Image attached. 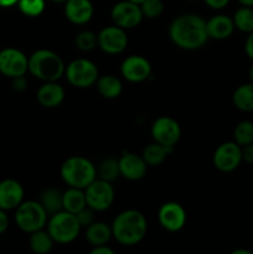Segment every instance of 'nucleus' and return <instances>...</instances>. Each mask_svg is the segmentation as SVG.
<instances>
[{
    "instance_id": "nucleus-36",
    "label": "nucleus",
    "mask_w": 253,
    "mask_h": 254,
    "mask_svg": "<svg viewBox=\"0 0 253 254\" xmlns=\"http://www.w3.org/2000/svg\"><path fill=\"white\" fill-rule=\"evenodd\" d=\"M12 88L17 92H22L27 88V81L24 76H19L12 78Z\"/></svg>"
},
{
    "instance_id": "nucleus-14",
    "label": "nucleus",
    "mask_w": 253,
    "mask_h": 254,
    "mask_svg": "<svg viewBox=\"0 0 253 254\" xmlns=\"http://www.w3.org/2000/svg\"><path fill=\"white\" fill-rule=\"evenodd\" d=\"M121 73L126 81L131 83H140L150 77L151 64L145 57L131 55L122 62Z\"/></svg>"
},
{
    "instance_id": "nucleus-18",
    "label": "nucleus",
    "mask_w": 253,
    "mask_h": 254,
    "mask_svg": "<svg viewBox=\"0 0 253 254\" xmlns=\"http://www.w3.org/2000/svg\"><path fill=\"white\" fill-rule=\"evenodd\" d=\"M93 14V5L89 0H67L64 2V16L74 25L87 24Z\"/></svg>"
},
{
    "instance_id": "nucleus-41",
    "label": "nucleus",
    "mask_w": 253,
    "mask_h": 254,
    "mask_svg": "<svg viewBox=\"0 0 253 254\" xmlns=\"http://www.w3.org/2000/svg\"><path fill=\"white\" fill-rule=\"evenodd\" d=\"M17 1H19V0H0V6L9 7V6H12V5L17 4Z\"/></svg>"
},
{
    "instance_id": "nucleus-6",
    "label": "nucleus",
    "mask_w": 253,
    "mask_h": 254,
    "mask_svg": "<svg viewBox=\"0 0 253 254\" xmlns=\"http://www.w3.org/2000/svg\"><path fill=\"white\" fill-rule=\"evenodd\" d=\"M47 212L37 201L21 202L16 207L15 222L17 227L26 233L42 230L47 223Z\"/></svg>"
},
{
    "instance_id": "nucleus-4",
    "label": "nucleus",
    "mask_w": 253,
    "mask_h": 254,
    "mask_svg": "<svg viewBox=\"0 0 253 254\" xmlns=\"http://www.w3.org/2000/svg\"><path fill=\"white\" fill-rule=\"evenodd\" d=\"M61 178L69 188L84 189L97 179V168L83 156H71L61 165Z\"/></svg>"
},
{
    "instance_id": "nucleus-30",
    "label": "nucleus",
    "mask_w": 253,
    "mask_h": 254,
    "mask_svg": "<svg viewBox=\"0 0 253 254\" xmlns=\"http://www.w3.org/2000/svg\"><path fill=\"white\" fill-rule=\"evenodd\" d=\"M233 141L240 146L253 143V122L241 121L233 129Z\"/></svg>"
},
{
    "instance_id": "nucleus-34",
    "label": "nucleus",
    "mask_w": 253,
    "mask_h": 254,
    "mask_svg": "<svg viewBox=\"0 0 253 254\" xmlns=\"http://www.w3.org/2000/svg\"><path fill=\"white\" fill-rule=\"evenodd\" d=\"M94 212H96V211H94L93 208L86 206V207H83L81 211H78V212L76 213V217L77 220H78L81 227H88L91 223H93L94 221H96L94 220Z\"/></svg>"
},
{
    "instance_id": "nucleus-11",
    "label": "nucleus",
    "mask_w": 253,
    "mask_h": 254,
    "mask_svg": "<svg viewBox=\"0 0 253 254\" xmlns=\"http://www.w3.org/2000/svg\"><path fill=\"white\" fill-rule=\"evenodd\" d=\"M111 16L114 25H117V26L122 27L124 30L136 27L140 24L144 17L140 9V5L129 1V0H123V1L117 2L112 7Z\"/></svg>"
},
{
    "instance_id": "nucleus-45",
    "label": "nucleus",
    "mask_w": 253,
    "mask_h": 254,
    "mask_svg": "<svg viewBox=\"0 0 253 254\" xmlns=\"http://www.w3.org/2000/svg\"><path fill=\"white\" fill-rule=\"evenodd\" d=\"M129 1H131V2H135V4H139V5H140L141 2H143V1H145V0H129Z\"/></svg>"
},
{
    "instance_id": "nucleus-25",
    "label": "nucleus",
    "mask_w": 253,
    "mask_h": 254,
    "mask_svg": "<svg viewBox=\"0 0 253 254\" xmlns=\"http://www.w3.org/2000/svg\"><path fill=\"white\" fill-rule=\"evenodd\" d=\"M174 148H169V146L161 145V144L154 141L153 144H149L145 149L143 150V159L145 160V163L150 166H156L160 165L164 160L166 159V156L169 154L173 153Z\"/></svg>"
},
{
    "instance_id": "nucleus-39",
    "label": "nucleus",
    "mask_w": 253,
    "mask_h": 254,
    "mask_svg": "<svg viewBox=\"0 0 253 254\" xmlns=\"http://www.w3.org/2000/svg\"><path fill=\"white\" fill-rule=\"evenodd\" d=\"M7 226H9V218H7L6 213L4 212V210L0 208V235L4 233L7 230Z\"/></svg>"
},
{
    "instance_id": "nucleus-43",
    "label": "nucleus",
    "mask_w": 253,
    "mask_h": 254,
    "mask_svg": "<svg viewBox=\"0 0 253 254\" xmlns=\"http://www.w3.org/2000/svg\"><path fill=\"white\" fill-rule=\"evenodd\" d=\"M232 254H252V252L247 250H235Z\"/></svg>"
},
{
    "instance_id": "nucleus-27",
    "label": "nucleus",
    "mask_w": 253,
    "mask_h": 254,
    "mask_svg": "<svg viewBox=\"0 0 253 254\" xmlns=\"http://www.w3.org/2000/svg\"><path fill=\"white\" fill-rule=\"evenodd\" d=\"M62 196L63 193L57 189H46L44 192L41 193V200L40 203L42 207L46 210L47 215L51 216L54 213L60 212L63 210V203H62Z\"/></svg>"
},
{
    "instance_id": "nucleus-1",
    "label": "nucleus",
    "mask_w": 253,
    "mask_h": 254,
    "mask_svg": "<svg viewBox=\"0 0 253 254\" xmlns=\"http://www.w3.org/2000/svg\"><path fill=\"white\" fill-rule=\"evenodd\" d=\"M169 36L179 49H201L208 40L206 21L196 14H184L173 20L169 26Z\"/></svg>"
},
{
    "instance_id": "nucleus-29",
    "label": "nucleus",
    "mask_w": 253,
    "mask_h": 254,
    "mask_svg": "<svg viewBox=\"0 0 253 254\" xmlns=\"http://www.w3.org/2000/svg\"><path fill=\"white\" fill-rule=\"evenodd\" d=\"M97 175H98V179L108 181V183H113L114 180L118 179V176H121L118 160L114 158L104 159L103 161L99 163L98 168H97Z\"/></svg>"
},
{
    "instance_id": "nucleus-19",
    "label": "nucleus",
    "mask_w": 253,
    "mask_h": 254,
    "mask_svg": "<svg viewBox=\"0 0 253 254\" xmlns=\"http://www.w3.org/2000/svg\"><path fill=\"white\" fill-rule=\"evenodd\" d=\"M206 30H207L208 39L226 40L232 36L236 27L232 17L225 14H218L206 21Z\"/></svg>"
},
{
    "instance_id": "nucleus-32",
    "label": "nucleus",
    "mask_w": 253,
    "mask_h": 254,
    "mask_svg": "<svg viewBox=\"0 0 253 254\" xmlns=\"http://www.w3.org/2000/svg\"><path fill=\"white\" fill-rule=\"evenodd\" d=\"M20 11L29 17H36L45 10V0H19L17 1Z\"/></svg>"
},
{
    "instance_id": "nucleus-38",
    "label": "nucleus",
    "mask_w": 253,
    "mask_h": 254,
    "mask_svg": "<svg viewBox=\"0 0 253 254\" xmlns=\"http://www.w3.org/2000/svg\"><path fill=\"white\" fill-rule=\"evenodd\" d=\"M205 2L211 7V9L220 10L223 9L225 6H227L230 0H205Z\"/></svg>"
},
{
    "instance_id": "nucleus-3",
    "label": "nucleus",
    "mask_w": 253,
    "mask_h": 254,
    "mask_svg": "<svg viewBox=\"0 0 253 254\" xmlns=\"http://www.w3.org/2000/svg\"><path fill=\"white\" fill-rule=\"evenodd\" d=\"M64 69L63 60L51 50H37L29 57V72L44 82L57 81L64 74Z\"/></svg>"
},
{
    "instance_id": "nucleus-9",
    "label": "nucleus",
    "mask_w": 253,
    "mask_h": 254,
    "mask_svg": "<svg viewBox=\"0 0 253 254\" xmlns=\"http://www.w3.org/2000/svg\"><path fill=\"white\" fill-rule=\"evenodd\" d=\"M213 165L222 173L236 170L242 163V146L236 141H226L220 144L213 153Z\"/></svg>"
},
{
    "instance_id": "nucleus-28",
    "label": "nucleus",
    "mask_w": 253,
    "mask_h": 254,
    "mask_svg": "<svg viewBox=\"0 0 253 254\" xmlns=\"http://www.w3.org/2000/svg\"><path fill=\"white\" fill-rule=\"evenodd\" d=\"M232 20L238 31L250 34L253 31V7L241 5L233 14Z\"/></svg>"
},
{
    "instance_id": "nucleus-7",
    "label": "nucleus",
    "mask_w": 253,
    "mask_h": 254,
    "mask_svg": "<svg viewBox=\"0 0 253 254\" xmlns=\"http://www.w3.org/2000/svg\"><path fill=\"white\" fill-rule=\"evenodd\" d=\"M64 76L69 84L77 88H88L96 84L99 77L98 68L87 59H77L69 62L64 69Z\"/></svg>"
},
{
    "instance_id": "nucleus-2",
    "label": "nucleus",
    "mask_w": 253,
    "mask_h": 254,
    "mask_svg": "<svg viewBox=\"0 0 253 254\" xmlns=\"http://www.w3.org/2000/svg\"><path fill=\"white\" fill-rule=\"evenodd\" d=\"M112 235L122 246H135L145 237L148 231L146 218L140 211L126 210L117 215L112 223Z\"/></svg>"
},
{
    "instance_id": "nucleus-42",
    "label": "nucleus",
    "mask_w": 253,
    "mask_h": 254,
    "mask_svg": "<svg viewBox=\"0 0 253 254\" xmlns=\"http://www.w3.org/2000/svg\"><path fill=\"white\" fill-rule=\"evenodd\" d=\"M242 6H252L253 7V0H237Z\"/></svg>"
},
{
    "instance_id": "nucleus-33",
    "label": "nucleus",
    "mask_w": 253,
    "mask_h": 254,
    "mask_svg": "<svg viewBox=\"0 0 253 254\" xmlns=\"http://www.w3.org/2000/svg\"><path fill=\"white\" fill-rule=\"evenodd\" d=\"M143 16L148 19H156L164 11V2L161 0H145L140 4Z\"/></svg>"
},
{
    "instance_id": "nucleus-17",
    "label": "nucleus",
    "mask_w": 253,
    "mask_h": 254,
    "mask_svg": "<svg viewBox=\"0 0 253 254\" xmlns=\"http://www.w3.org/2000/svg\"><path fill=\"white\" fill-rule=\"evenodd\" d=\"M24 198V189L21 184L12 179L0 183V208L4 211L16 208Z\"/></svg>"
},
{
    "instance_id": "nucleus-10",
    "label": "nucleus",
    "mask_w": 253,
    "mask_h": 254,
    "mask_svg": "<svg viewBox=\"0 0 253 254\" xmlns=\"http://www.w3.org/2000/svg\"><path fill=\"white\" fill-rule=\"evenodd\" d=\"M151 136L154 141L161 145L174 148L181 136V128L171 117H159L151 126Z\"/></svg>"
},
{
    "instance_id": "nucleus-22",
    "label": "nucleus",
    "mask_w": 253,
    "mask_h": 254,
    "mask_svg": "<svg viewBox=\"0 0 253 254\" xmlns=\"http://www.w3.org/2000/svg\"><path fill=\"white\" fill-rule=\"evenodd\" d=\"M97 89H98L99 94L107 99H114L117 97L121 96L122 91H123V86L118 77L113 76V74H104V76H99L96 82Z\"/></svg>"
},
{
    "instance_id": "nucleus-40",
    "label": "nucleus",
    "mask_w": 253,
    "mask_h": 254,
    "mask_svg": "<svg viewBox=\"0 0 253 254\" xmlns=\"http://www.w3.org/2000/svg\"><path fill=\"white\" fill-rule=\"evenodd\" d=\"M92 254H114L113 250H111L109 247H107L106 245H102V246H96L93 247L92 250Z\"/></svg>"
},
{
    "instance_id": "nucleus-5",
    "label": "nucleus",
    "mask_w": 253,
    "mask_h": 254,
    "mask_svg": "<svg viewBox=\"0 0 253 254\" xmlns=\"http://www.w3.org/2000/svg\"><path fill=\"white\" fill-rule=\"evenodd\" d=\"M81 228L76 215L64 210L50 216L47 222V232L51 235L52 240L60 245L73 242L78 237Z\"/></svg>"
},
{
    "instance_id": "nucleus-31",
    "label": "nucleus",
    "mask_w": 253,
    "mask_h": 254,
    "mask_svg": "<svg viewBox=\"0 0 253 254\" xmlns=\"http://www.w3.org/2000/svg\"><path fill=\"white\" fill-rule=\"evenodd\" d=\"M74 44H76L77 49L81 50V51H92V50L98 46L97 34H94L93 31H89V30H83V31L77 34Z\"/></svg>"
},
{
    "instance_id": "nucleus-44",
    "label": "nucleus",
    "mask_w": 253,
    "mask_h": 254,
    "mask_svg": "<svg viewBox=\"0 0 253 254\" xmlns=\"http://www.w3.org/2000/svg\"><path fill=\"white\" fill-rule=\"evenodd\" d=\"M248 77H250V82H252L253 83V64L251 66L250 71H248Z\"/></svg>"
},
{
    "instance_id": "nucleus-35",
    "label": "nucleus",
    "mask_w": 253,
    "mask_h": 254,
    "mask_svg": "<svg viewBox=\"0 0 253 254\" xmlns=\"http://www.w3.org/2000/svg\"><path fill=\"white\" fill-rule=\"evenodd\" d=\"M242 161L253 165V143L242 146Z\"/></svg>"
},
{
    "instance_id": "nucleus-37",
    "label": "nucleus",
    "mask_w": 253,
    "mask_h": 254,
    "mask_svg": "<svg viewBox=\"0 0 253 254\" xmlns=\"http://www.w3.org/2000/svg\"><path fill=\"white\" fill-rule=\"evenodd\" d=\"M245 52L247 55V57L253 61V31L247 34L245 41Z\"/></svg>"
},
{
    "instance_id": "nucleus-24",
    "label": "nucleus",
    "mask_w": 253,
    "mask_h": 254,
    "mask_svg": "<svg viewBox=\"0 0 253 254\" xmlns=\"http://www.w3.org/2000/svg\"><path fill=\"white\" fill-rule=\"evenodd\" d=\"M62 203H63V210L76 215L78 211L87 206L86 195L84 190L77 188H69L66 190L62 196Z\"/></svg>"
},
{
    "instance_id": "nucleus-13",
    "label": "nucleus",
    "mask_w": 253,
    "mask_h": 254,
    "mask_svg": "<svg viewBox=\"0 0 253 254\" xmlns=\"http://www.w3.org/2000/svg\"><path fill=\"white\" fill-rule=\"evenodd\" d=\"M98 47L103 52L109 55H117L123 52L128 45V36L126 30L113 25L106 26L97 34Z\"/></svg>"
},
{
    "instance_id": "nucleus-8",
    "label": "nucleus",
    "mask_w": 253,
    "mask_h": 254,
    "mask_svg": "<svg viewBox=\"0 0 253 254\" xmlns=\"http://www.w3.org/2000/svg\"><path fill=\"white\" fill-rule=\"evenodd\" d=\"M84 195H86L87 206L93 208L96 212L108 210L114 202V189L112 183L102 179H96L92 181L84 189Z\"/></svg>"
},
{
    "instance_id": "nucleus-16",
    "label": "nucleus",
    "mask_w": 253,
    "mask_h": 254,
    "mask_svg": "<svg viewBox=\"0 0 253 254\" xmlns=\"http://www.w3.org/2000/svg\"><path fill=\"white\" fill-rule=\"evenodd\" d=\"M118 165L121 176L130 181L143 179L146 174V168H148V164L145 163L143 156L129 153V151L122 154L121 158L118 159Z\"/></svg>"
},
{
    "instance_id": "nucleus-23",
    "label": "nucleus",
    "mask_w": 253,
    "mask_h": 254,
    "mask_svg": "<svg viewBox=\"0 0 253 254\" xmlns=\"http://www.w3.org/2000/svg\"><path fill=\"white\" fill-rule=\"evenodd\" d=\"M232 102L236 108L245 113L253 112V83H243L235 89Z\"/></svg>"
},
{
    "instance_id": "nucleus-15",
    "label": "nucleus",
    "mask_w": 253,
    "mask_h": 254,
    "mask_svg": "<svg viewBox=\"0 0 253 254\" xmlns=\"http://www.w3.org/2000/svg\"><path fill=\"white\" fill-rule=\"evenodd\" d=\"M158 220L161 227L169 232H178L186 223V211L180 203L165 202L158 212Z\"/></svg>"
},
{
    "instance_id": "nucleus-47",
    "label": "nucleus",
    "mask_w": 253,
    "mask_h": 254,
    "mask_svg": "<svg viewBox=\"0 0 253 254\" xmlns=\"http://www.w3.org/2000/svg\"><path fill=\"white\" fill-rule=\"evenodd\" d=\"M189 1H197V0H189Z\"/></svg>"
},
{
    "instance_id": "nucleus-46",
    "label": "nucleus",
    "mask_w": 253,
    "mask_h": 254,
    "mask_svg": "<svg viewBox=\"0 0 253 254\" xmlns=\"http://www.w3.org/2000/svg\"><path fill=\"white\" fill-rule=\"evenodd\" d=\"M52 1H55V2H66L67 0H52Z\"/></svg>"
},
{
    "instance_id": "nucleus-12",
    "label": "nucleus",
    "mask_w": 253,
    "mask_h": 254,
    "mask_svg": "<svg viewBox=\"0 0 253 254\" xmlns=\"http://www.w3.org/2000/svg\"><path fill=\"white\" fill-rule=\"evenodd\" d=\"M29 71V59L24 52L17 49H4L0 51V72L4 76L15 78L19 76H25Z\"/></svg>"
},
{
    "instance_id": "nucleus-26",
    "label": "nucleus",
    "mask_w": 253,
    "mask_h": 254,
    "mask_svg": "<svg viewBox=\"0 0 253 254\" xmlns=\"http://www.w3.org/2000/svg\"><path fill=\"white\" fill-rule=\"evenodd\" d=\"M30 235L31 236H30L29 243L32 252L36 254H46L51 252L55 241L52 240L51 235L47 231H44V228H42V230L35 231Z\"/></svg>"
},
{
    "instance_id": "nucleus-20",
    "label": "nucleus",
    "mask_w": 253,
    "mask_h": 254,
    "mask_svg": "<svg viewBox=\"0 0 253 254\" xmlns=\"http://www.w3.org/2000/svg\"><path fill=\"white\" fill-rule=\"evenodd\" d=\"M37 102L45 108L59 107L64 99V89L56 81L45 82L37 89Z\"/></svg>"
},
{
    "instance_id": "nucleus-21",
    "label": "nucleus",
    "mask_w": 253,
    "mask_h": 254,
    "mask_svg": "<svg viewBox=\"0 0 253 254\" xmlns=\"http://www.w3.org/2000/svg\"><path fill=\"white\" fill-rule=\"evenodd\" d=\"M112 237H113L112 227L104 222L94 221L88 227H86V240L93 247L106 245L107 242H109Z\"/></svg>"
}]
</instances>
